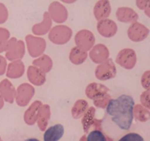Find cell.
<instances>
[{
  "label": "cell",
  "mask_w": 150,
  "mask_h": 141,
  "mask_svg": "<svg viewBox=\"0 0 150 141\" xmlns=\"http://www.w3.org/2000/svg\"><path fill=\"white\" fill-rule=\"evenodd\" d=\"M134 106L133 98L127 94L108 101L103 124L109 136H119V131L125 132L131 128Z\"/></svg>",
  "instance_id": "cell-1"
},
{
  "label": "cell",
  "mask_w": 150,
  "mask_h": 141,
  "mask_svg": "<svg viewBox=\"0 0 150 141\" xmlns=\"http://www.w3.org/2000/svg\"><path fill=\"white\" fill-rule=\"evenodd\" d=\"M64 134L63 125L55 124L50 126L45 130L43 135V141H59L62 139Z\"/></svg>",
  "instance_id": "cell-2"
},
{
  "label": "cell",
  "mask_w": 150,
  "mask_h": 141,
  "mask_svg": "<svg viewBox=\"0 0 150 141\" xmlns=\"http://www.w3.org/2000/svg\"><path fill=\"white\" fill-rule=\"evenodd\" d=\"M86 141H106L105 135L100 130H92L86 137Z\"/></svg>",
  "instance_id": "cell-3"
},
{
  "label": "cell",
  "mask_w": 150,
  "mask_h": 141,
  "mask_svg": "<svg viewBox=\"0 0 150 141\" xmlns=\"http://www.w3.org/2000/svg\"><path fill=\"white\" fill-rule=\"evenodd\" d=\"M118 141H145L143 137L138 133L130 132L123 135Z\"/></svg>",
  "instance_id": "cell-4"
},
{
  "label": "cell",
  "mask_w": 150,
  "mask_h": 141,
  "mask_svg": "<svg viewBox=\"0 0 150 141\" xmlns=\"http://www.w3.org/2000/svg\"><path fill=\"white\" fill-rule=\"evenodd\" d=\"M23 141H40L39 140L36 139V138H28V139L24 140Z\"/></svg>",
  "instance_id": "cell-5"
}]
</instances>
